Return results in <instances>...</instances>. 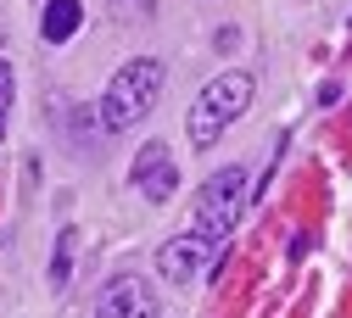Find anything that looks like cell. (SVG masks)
<instances>
[{
	"label": "cell",
	"mask_w": 352,
	"mask_h": 318,
	"mask_svg": "<svg viewBox=\"0 0 352 318\" xmlns=\"http://www.w3.org/2000/svg\"><path fill=\"white\" fill-rule=\"evenodd\" d=\"M162 62H151V56H135V62H123L118 73H112V84H107V101H101V117H107V128L112 134H123V128H135L140 117H151V106H157V95H162Z\"/></svg>",
	"instance_id": "6da1fadb"
},
{
	"label": "cell",
	"mask_w": 352,
	"mask_h": 318,
	"mask_svg": "<svg viewBox=\"0 0 352 318\" xmlns=\"http://www.w3.org/2000/svg\"><path fill=\"white\" fill-rule=\"evenodd\" d=\"M96 313L101 318H123V313H151V296L140 280H112L101 296H96Z\"/></svg>",
	"instance_id": "8992f818"
},
{
	"label": "cell",
	"mask_w": 352,
	"mask_h": 318,
	"mask_svg": "<svg viewBox=\"0 0 352 318\" xmlns=\"http://www.w3.org/2000/svg\"><path fill=\"white\" fill-rule=\"evenodd\" d=\"M112 12L129 23V17H151V0H112Z\"/></svg>",
	"instance_id": "30bf717a"
},
{
	"label": "cell",
	"mask_w": 352,
	"mask_h": 318,
	"mask_svg": "<svg viewBox=\"0 0 352 318\" xmlns=\"http://www.w3.org/2000/svg\"><path fill=\"white\" fill-rule=\"evenodd\" d=\"M6 112H12V67L0 62V134H6Z\"/></svg>",
	"instance_id": "9c48e42d"
},
{
	"label": "cell",
	"mask_w": 352,
	"mask_h": 318,
	"mask_svg": "<svg viewBox=\"0 0 352 318\" xmlns=\"http://www.w3.org/2000/svg\"><path fill=\"white\" fill-rule=\"evenodd\" d=\"M201 257H207V235L196 229V235H179V240H168L162 251H157V268H162V280H173V285H185L196 268H201Z\"/></svg>",
	"instance_id": "5b68a950"
},
{
	"label": "cell",
	"mask_w": 352,
	"mask_h": 318,
	"mask_svg": "<svg viewBox=\"0 0 352 318\" xmlns=\"http://www.w3.org/2000/svg\"><path fill=\"white\" fill-rule=\"evenodd\" d=\"M84 23V6L78 0H45V12H39V34H45L51 45H67Z\"/></svg>",
	"instance_id": "52a82bcc"
},
{
	"label": "cell",
	"mask_w": 352,
	"mask_h": 318,
	"mask_svg": "<svg viewBox=\"0 0 352 318\" xmlns=\"http://www.w3.org/2000/svg\"><path fill=\"white\" fill-rule=\"evenodd\" d=\"M241 207H246V168H218L201 196H196V229L207 240H230V229L241 223Z\"/></svg>",
	"instance_id": "3957f363"
},
{
	"label": "cell",
	"mask_w": 352,
	"mask_h": 318,
	"mask_svg": "<svg viewBox=\"0 0 352 318\" xmlns=\"http://www.w3.org/2000/svg\"><path fill=\"white\" fill-rule=\"evenodd\" d=\"M135 185H140L146 201H173V190H179V162H173V151H168L162 140L140 146V157H135Z\"/></svg>",
	"instance_id": "277c9868"
},
{
	"label": "cell",
	"mask_w": 352,
	"mask_h": 318,
	"mask_svg": "<svg viewBox=\"0 0 352 318\" xmlns=\"http://www.w3.org/2000/svg\"><path fill=\"white\" fill-rule=\"evenodd\" d=\"M252 106V73H218L190 106V146H212Z\"/></svg>",
	"instance_id": "7a4b0ae2"
},
{
	"label": "cell",
	"mask_w": 352,
	"mask_h": 318,
	"mask_svg": "<svg viewBox=\"0 0 352 318\" xmlns=\"http://www.w3.org/2000/svg\"><path fill=\"white\" fill-rule=\"evenodd\" d=\"M73 251H78V235H73V229H62L56 257H51V285H67V274H73Z\"/></svg>",
	"instance_id": "ba28073f"
}]
</instances>
